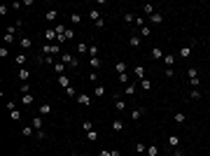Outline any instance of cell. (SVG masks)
<instances>
[{
  "label": "cell",
  "instance_id": "6da1fadb",
  "mask_svg": "<svg viewBox=\"0 0 210 156\" xmlns=\"http://www.w3.org/2000/svg\"><path fill=\"white\" fill-rule=\"evenodd\" d=\"M61 63H65V65H70V68H79V61L72 58L70 54H61Z\"/></svg>",
  "mask_w": 210,
  "mask_h": 156
},
{
  "label": "cell",
  "instance_id": "7a4b0ae2",
  "mask_svg": "<svg viewBox=\"0 0 210 156\" xmlns=\"http://www.w3.org/2000/svg\"><path fill=\"white\" fill-rule=\"evenodd\" d=\"M30 126L37 130V138H44V130H42V119H30Z\"/></svg>",
  "mask_w": 210,
  "mask_h": 156
},
{
  "label": "cell",
  "instance_id": "3957f363",
  "mask_svg": "<svg viewBox=\"0 0 210 156\" xmlns=\"http://www.w3.org/2000/svg\"><path fill=\"white\" fill-rule=\"evenodd\" d=\"M59 51H61V49H59L56 44H42V54H47V56H49V54H59Z\"/></svg>",
  "mask_w": 210,
  "mask_h": 156
},
{
  "label": "cell",
  "instance_id": "277c9868",
  "mask_svg": "<svg viewBox=\"0 0 210 156\" xmlns=\"http://www.w3.org/2000/svg\"><path fill=\"white\" fill-rule=\"evenodd\" d=\"M44 19H47V21H49V23H54V21H56V19H59V9H49V12H47V14H44Z\"/></svg>",
  "mask_w": 210,
  "mask_h": 156
},
{
  "label": "cell",
  "instance_id": "5b68a950",
  "mask_svg": "<svg viewBox=\"0 0 210 156\" xmlns=\"http://www.w3.org/2000/svg\"><path fill=\"white\" fill-rule=\"evenodd\" d=\"M164 56H166V54L161 51L159 47H154V49H152V58H154V61H164Z\"/></svg>",
  "mask_w": 210,
  "mask_h": 156
},
{
  "label": "cell",
  "instance_id": "8992f818",
  "mask_svg": "<svg viewBox=\"0 0 210 156\" xmlns=\"http://www.w3.org/2000/svg\"><path fill=\"white\" fill-rule=\"evenodd\" d=\"M192 47H194V44H184L182 49H180V56H182V58H189V54H192Z\"/></svg>",
  "mask_w": 210,
  "mask_h": 156
},
{
  "label": "cell",
  "instance_id": "52a82bcc",
  "mask_svg": "<svg viewBox=\"0 0 210 156\" xmlns=\"http://www.w3.org/2000/svg\"><path fill=\"white\" fill-rule=\"evenodd\" d=\"M149 19H152V23H157V26H159V23H164V14H161V12H154Z\"/></svg>",
  "mask_w": 210,
  "mask_h": 156
},
{
  "label": "cell",
  "instance_id": "ba28073f",
  "mask_svg": "<svg viewBox=\"0 0 210 156\" xmlns=\"http://www.w3.org/2000/svg\"><path fill=\"white\" fill-rule=\"evenodd\" d=\"M177 145H180V138H177V135H170V138H168V147L177 149Z\"/></svg>",
  "mask_w": 210,
  "mask_h": 156
},
{
  "label": "cell",
  "instance_id": "9c48e42d",
  "mask_svg": "<svg viewBox=\"0 0 210 156\" xmlns=\"http://www.w3.org/2000/svg\"><path fill=\"white\" fill-rule=\"evenodd\" d=\"M77 100H79V105H84V107H87V105H91V98H89L87 93H79Z\"/></svg>",
  "mask_w": 210,
  "mask_h": 156
},
{
  "label": "cell",
  "instance_id": "30bf717a",
  "mask_svg": "<svg viewBox=\"0 0 210 156\" xmlns=\"http://www.w3.org/2000/svg\"><path fill=\"white\" fill-rule=\"evenodd\" d=\"M173 121H175V123H184V121H187L184 112H175V114H173Z\"/></svg>",
  "mask_w": 210,
  "mask_h": 156
},
{
  "label": "cell",
  "instance_id": "8fae6325",
  "mask_svg": "<svg viewBox=\"0 0 210 156\" xmlns=\"http://www.w3.org/2000/svg\"><path fill=\"white\" fill-rule=\"evenodd\" d=\"M112 130H114V133L124 130V121H122V119H114V121H112Z\"/></svg>",
  "mask_w": 210,
  "mask_h": 156
},
{
  "label": "cell",
  "instance_id": "7c38bea8",
  "mask_svg": "<svg viewBox=\"0 0 210 156\" xmlns=\"http://www.w3.org/2000/svg\"><path fill=\"white\" fill-rule=\"evenodd\" d=\"M40 114H44V117H47V114H52V105H49V103H42V105H40Z\"/></svg>",
  "mask_w": 210,
  "mask_h": 156
},
{
  "label": "cell",
  "instance_id": "4fadbf2b",
  "mask_svg": "<svg viewBox=\"0 0 210 156\" xmlns=\"http://www.w3.org/2000/svg\"><path fill=\"white\" fill-rule=\"evenodd\" d=\"M129 44H131L133 49H140V37H138V35H131V40H129Z\"/></svg>",
  "mask_w": 210,
  "mask_h": 156
},
{
  "label": "cell",
  "instance_id": "5bb4252c",
  "mask_svg": "<svg viewBox=\"0 0 210 156\" xmlns=\"http://www.w3.org/2000/svg\"><path fill=\"white\" fill-rule=\"evenodd\" d=\"M89 19H91V21H94V23H96V21H100V14H98V9H91V12H89Z\"/></svg>",
  "mask_w": 210,
  "mask_h": 156
},
{
  "label": "cell",
  "instance_id": "9a60e30c",
  "mask_svg": "<svg viewBox=\"0 0 210 156\" xmlns=\"http://www.w3.org/2000/svg\"><path fill=\"white\" fill-rule=\"evenodd\" d=\"M142 114H145V107H140V110H133V112H131V119L135 121V119H140Z\"/></svg>",
  "mask_w": 210,
  "mask_h": 156
},
{
  "label": "cell",
  "instance_id": "2e32d148",
  "mask_svg": "<svg viewBox=\"0 0 210 156\" xmlns=\"http://www.w3.org/2000/svg\"><path fill=\"white\" fill-rule=\"evenodd\" d=\"M94 93H96L98 98H103V95H105V86H103V84H96V89H94Z\"/></svg>",
  "mask_w": 210,
  "mask_h": 156
},
{
  "label": "cell",
  "instance_id": "e0dca14e",
  "mask_svg": "<svg viewBox=\"0 0 210 156\" xmlns=\"http://www.w3.org/2000/svg\"><path fill=\"white\" fill-rule=\"evenodd\" d=\"M65 68H68L65 63H54V70H56L59 75H63V72H65Z\"/></svg>",
  "mask_w": 210,
  "mask_h": 156
},
{
  "label": "cell",
  "instance_id": "ac0fdd59",
  "mask_svg": "<svg viewBox=\"0 0 210 156\" xmlns=\"http://www.w3.org/2000/svg\"><path fill=\"white\" fill-rule=\"evenodd\" d=\"M28 77H30V72H28L26 68H21V70H19V79H21V82H26Z\"/></svg>",
  "mask_w": 210,
  "mask_h": 156
},
{
  "label": "cell",
  "instance_id": "d6986e66",
  "mask_svg": "<svg viewBox=\"0 0 210 156\" xmlns=\"http://www.w3.org/2000/svg\"><path fill=\"white\" fill-rule=\"evenodd\" d=\"M133 72H135V77H138V79H145V68H142V65H138Z\"/></svg>",
  "mask_w": 210,
  "mask_h": 156
},
{
  "label": "cell",
  "instance_id": "ffe728a7",
  "mask_svg": "<svg viewBox=\"0 0 210 156\" xmlns=\"http://www.w3.org/2000/svg\"><path fill=\"white\" fill-rule=\"evenodd\" d=\"M21 103H24V107L33 105V95H30V93H24V100H21Z\"/></svg>",
  "mask_w": 210,
  "mask_h": 156
},
{
  "label": "cell",
  "instance_id": "44dd1931",
  "mask_svg": "<svg viewBox=\"0 0 210 156\" xmlns=\"http://www.w3.org/2000/svg\"><path fill=\"white\" fill-rule=\"evenodd\" d=\"M59 84H61L63 89H68V86H70V79L65 77V75H61V77H59Z\"/></svg>",
  "mask_w": 210,
  "mask_h": 156
},
{
  "label": "cell",
  "instance_id": "7402d4cb",
  "mask_svg": "<svg viewBox=\"0 0 210 156\" xmlns=\"http://www.w3.org/2000/svg\"><path fill=\"white\" fill-rule=\"evenodd\" d=\"M79 19H82V17H79L77 12H72V14H70V23H72V26H77V23H79Z\"/></svg>",
  "mask_w": 210,
  "mask_h": 156
},
{
  "label": "cell",
  "instance_id": "603a6c76",
  "mask_svg": "<svg viewBox=\"0 0 210 156\" xmlns=\"http://www.w3.org/2000/svg\"><path fill=\"white\" fill-rule=\"evenodd\" d=\"M142 12H145V14H149V17H152V14H154V5H142Z\"/></svg>",
  "mask_w": 210,
  "mask_h": 156
},
{
  "label": "cell",
  "instance_id": "cb8c5ba5",
  "mask_svg": "<svg viewBox=\"0 0 210 156\" xmlns=\"http://www.w3.org/2000/svg\"><path fill=\"white\" fill-rule=\"evenodd\" d=\"M140 86L145 89V91H149V89H152V82H149V79L145 77V79H140Z\"/></svg>",
  "mask_w": 210,
  "mask_h": 156
},
{
  "label": "cell",
  "instance_id": "d4e9b609",
  "mask_svg": "<svg viewBox=\"0 0 210 156\" xmlns=\"http://www.w3.org/2000/svg\"><path fill=\"white\" fill-rule=\"evenodd\" d=\"M114 107H117V110H119V112H124V110H126V103H124V100H119V98H117V100H114Z\"/></svg>",
  "mask_w": 210,
  "mask_h": 156
},
{
  "label": "cell",
  "instance_id": "484cf974",
  "mask_svg": "<svg viewBox=\"0 0 210 156\" xmlns=\"http://www.w3.org/2000/svg\"><path fill=\"white\" fill-rule=\"evenodd\" d=\"M21 47H24V49H28V47H33V42H30V37H21Z\"/></svg>",
  "mask_w": 210,
  "mask_h": 156
},
{
  "label": "cell",
  "instance_id": "4316f807",
  "mask_svg": "<svg viewBox=\"0 0 210 156\" xmlns=\"http://www.w3.org/2000/svg\"><path fill=\"white\" fill-rule=\"evenodd\" d=\"M89 65H91L94 70H98V68H100V58H98V56H96V58H91V61H89Z\"/></svg>",
  "mask_w": 210,
  "mask_h": 156
},
{
  "label": "cell",
  "instance_id": "83f0119b",
  "mask_svg": "<svg viewBox=\"0 0 210 156\" xmlns=\"http://www.w3.org/2000/svg\"><path fill=\"white\" fill-rule=\"evenodd\" d=\"M44 37H47V40H54V37H59V35H56V30H54V28H49V30L44 33Z\"/></svg>",
  "mask_w": 210,
  "mask_h": 156
},
{
  "label": "cell",
  "instance_id": "f1b7e54d",
  "mask_svg": "<svg viewBox=\"0 0 210 156\" xmlns=\"http://www.w3.org/2000/svg\"><path fill=\"white\" fill-rule=\"evenodd\" d=\"M117 72H119V75H124V72H129V68H126V63H117Z\"/></svg>",
  "mask_w": 210,
  "mask_h": 156
},
{
  "label": "cell",
  "instance_id": "f546056e",
  "mask_svg": "<svg viewBox=\"0 0 210 156\" xmlns=\"http://www.w3.org/2000/svg\"><path fill=\"white\" fill-rule=\"evenodd\" d=\"M87 140H89V142L98 140V133H96V130H89V133H87Z\"/></svg>",
  "mask_w": 210,
  "mask_h": 156
},
{
  "label": "cell",
  "instance_id": "4dcf8cb0",
  "mask_svg": "<svg viewBox=\"0 0 210 156\" xmlns=\"http://www.w3.org/2000/svg\"><path fill=\"white\" fill-rule=\"evenodd\" d=\"M140 35H142V37H149V35H152L149 26H142V28H140Z\"/></svg>",
  "mask_w": 210,
  "mask_h": 156
},
{
  "label": "cell",
  "instance_id": "1f68e13d",
  "mask_svg": "<svg viewBox=\"0 0 210 156\" xmlns=\"http://www.w3.org/2000/svg\"><path fill=\"white\" fill-rule=\"evenodd\" d=\"M147 154H149V156H157V154H159V147H157V145H152V147H147Z\"/></svg>",
  "mask_w": 210,
  "mask_h": 156
},
{
  "label": "cell",
  "instance_id": "d6a6232c",
  "mask_svg": "<svg viewBox=\"0 0 210 156\" xmlns=\"http://www.w3.org/2000/svg\"><path fill=\"white\" fill-rule=\"evenodd\" d=\"M89 54H91V58H96V56H98V47H96V44L89 47Z\"/></svg>",
  "mask_w": 210,
  "mask_h": 156
},
{
  "label": "cell",
  "instance_id": "836d02e7",
  "mask_svg": "<svg viewBox=\"0 0 210 156\" xmlns=\"http://www.w3.org/2000/svg\"><path fill=\"white\" fill-rule=\"evenodd\" d=\"M124 21H126V23H133V21H135V17H133L131 12H126V14H124Z\"/></svg>",
  "mask_w": 210,
  "mask_h": 156
},
{
  "label": "cell",
  "instance_id": "e575fe53",
  "mask_svg": "<svg viewBox=\"0 0 210 156\" xmlns=\"http://www.w3.org/2000/svg\"><path fill=\"white\" fill-rule=\"evenodd\" d=\"M164 63L170 68V65H173V54H166V56H164Z\"/></svg>",
  "mask_w": 210,
  "mask_h": 156
},
{
  "label": "cell",
  "instance_id": "d590c367",
  "mask_svg": "<svg viewBox=\"0 0 210 156\" xmlns=\"http://www.w3.org/2000/svg\"><path fill=\"white\" fill-rule=\"evenodd\" d=\"M135 151H138V154H142V151H147V147H145L142 142H135Z\"/></svg>",
  "mask_w": 210,
  "mask_h": 156
},
{
  "label": "cell",
  "instance_id": "8d00e7d4",
  "mask_svg": "<svg viewBox=\"0 0 210 156\" xmlns=\"http://www.w3.org/2000/svg\"><path fill=\"white\" fill-rule=\"evenodd\" d=\"M33 126H24V135H26V138H30V135H33Z\"/></svg>",
  "mask_w": 210,
  "mask_h": 156
},
{
  "label": "cell",
  "instance_id": "74e56055",
  "mask_svg": "<svg viewBox=\"0 0 210 156\" xmlns=\"http://www.w3.org/2000/svg\"><path fill=\"white\" fill-rule=\"evenodd\" d=\"M135 93V84H126V95H133Z\"/></svg>",
  "mask_w": 210,
  "mask_h": 156
},
{
  "label": "cell",
  "instance_id": "f35d334b",
  "mask_svg": "<svg viewBox=\"0 0 210 156\" xmlns=\"http://www.w3.org/2000/svg\"><path fill=\"white\" fill-rule=\"evenodd\" d=\"M201 98V91L199 89H192V100H199Z\"/></svg>",
  "mask_w": 210,
  "mask_h": 156
},
{
  "label": "cell",
  "instance_id": "ab89813d",
  "mask_svg": "<svg viewBox=\"0 0 210 156\" xmlns=\"http://www.w3.org/2000/svg\"><path fill=\"white\" fill-rule=\"evenodd\" d=\"M187 75H189V79H194V77H199V70H196V68H189V72H187Z\"/></svg>",
  "mask_w": 210,
  "mask_h": 156
},
{
  "label": "cell",
  "instance_id": "60d3db41",
  "mask_svg": "<svg viewBox=\"0 0 210 156\" xmlns=\"http://www.w3.org/2000/svg\"><path fill=\"white\" fill-rule=\"evenodd\" d=\"M5 42H14V33H9V30H7V33H5Z\"/></svg>",
  "mask_w": 210,
  "mask_h": 156
},
{
  "label": "cell",
  "instance_id": "b9f144b4",
  "mask_svg": "<svg viewBox=\"0 0 210 156\" xmlns=\"http://www.w3.org/2000/svg\"><path fill=\"white\" fill-rule=\"evenodd\" d=\"M82 128L89 133V130H94V123H91V121H84V123H82Z\"/></svg>",
  "mask_w": 210,
  "mask_h": 156
},
{
  "label": "cell",
  "instance_id": "7bdbcfd3",
  "mask_svg": "<svg viewBox=\"0 0 210 156\" xmlns=\"http://www.w3.org/2000/svg\"><path fill=\"white\" fill-rule=\"evenodd\" d=\"M17 63L24 68V63H26V56H24V54H19V56H17Z\"/></svg>",
  "mask_w": 210,
  "mask_h": 156
},
{
  "label": "cell",
  "instance_id": "ee69618b",
  "mask_svg": "<svg viewBox=\"0 0 210 156\" xmlns=\"http://www.w3.org/2000/svg\"><path fill=\"white\" fill-rule=\"evenodd\" d=\"M7 110H9V112H14V110H17V103H14V100H7Z\"/></svg>",
  "mask_w": 210,
  "mask_h": 156
},
{
  "label": "cell",
  "instance_id": "f6af8a7d",
  "mask_svg": "<svg viewBox=\"0 0 210 156\" xmlns=\"http://www.w3.org/2000/svg\"><path fill=\"white\" fill-rule=\"evenodd\" d=\"M77 51L84 54V51H89V47H87V44H77Z\"/></svg>",
  "mask_w": 210,
  "mask_h": 156
},
{
  "label": "cell",
  "instance_id": "bcb514c9",
  "mask_svg": "<svg viewBox=\"0 0 210 156\" xmlns=\"http://www.w3.org/2000/svg\"><path fill=\"white\" fill-rule=\"evenodd\" d=\"M135 26L142 28V26H145V19H142V17H135Z\"/></svg>",
  "mask_w": 210,
  "mask_h": 156
},
{
  "label": "cell",
  "instance_id": "7dc6e473",
  "mask_svg": "<svg viewBox=\"0 0 210 156\" xmlns=\"http://www.w3.org/2000/svg\"><path fill=\"white\" fill-rule=\"evenodd\" d=\"M189 82H192V89H196V86H199V84H201V79H199V77H194V79H189Z\"/></svg>",
  "mask_w": 210,
  "mask_h": 156
},
{
  "label": "cell",
  "instance_id": "c3c4849f",
  "mask_svg": "<svg viewBox=\"0 0 210 156\" xmlns=\"http://www.w3.org/2000/svg\"><path fill=\"white\" fill-rule=\"evenodd\" d=\"M28 91H30V86H28L26 82H24V84H21V93H28Z\"/></svg>",
  "mask_w": 210,
  "mask_h": 156
},
{
  "label": "cell",
  "instance_id": "681fc988",
  "mask_svg": "<svg viewBox=\"0 0 210 156\" xmlns=\"http://www.w3.org/2000/svg\"><path fill=\"white\" fill-rule=\"evenodd\" d=\"M98 156H112V151H110V149H103V151H100Z\"/></svg>",
  "mask_w": 210,
  "mask_h": 156
},
{
  "label": "cell",
  "instance_id": "f907efd6",
  "mask_svg": "<svg viewBox=\"0 0 210 156\" xmlns=\"http://www.w3.org/2000/svg\"><path fill=\"white\" fill-rule=\"evenodd\" d=\"M70 156H79V154H70Z\"/></svg>",
  "mask_w": 210,
  "mask_h": 156
}]
</instances>
